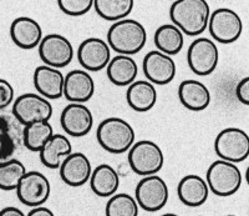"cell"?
Segmentation results:
<instances>
[{"label":"cell","instance_id":"32","mask_svg":"<svg viewBox=\"0 0 249 216\" xmlns=\"http://www.w3.org/2000/svg\"><path fill=\"white\" fill-rule=\"evenodd\" d=\"M57 5L69 17H82L93 8V0H59Z\"/></svg>","mask_w":249,"mask_h":216},{"label":"cell","instance_id":"21","mask_svg":"<svg viewBox=\"0 0 249 216\" xmlns=\"http://www.w3.org/2000/svg\"><path fill=\"white\" fill-rule=\"evenodd\" d=\"M177 194L183 205L190 208H199L208 200L210 189L203 177L191 174L179 180Z\"/></svg>","mask_w":249,"mask_h":216},{"label":"cell","instance_id":"10","mask_svg":"<svg viewBox=\"0 0 249 216\" xmlns=\"http://www.w3.org/2000/svg\"><path fill=\"white\" fill-rule=\"evenodd\" d=\"M210 34L215 41L221 44L234 43L243 32L241 17L228 8H219L211 13L208 21Z\"/></svg>","mask_w":249,"mask_h":216},{"label":"cell","instance_id":"14","mask_svg":"<svg viewBox=\"0 0 249 216\" xmlns=\"http://www.w3.org/2000/svg\"><path fill=\"white\" fill-rule=\"evenodd\" d=\"M77 59L85 71L102 70L111 60V49L105 40L100 38H88L77 49Z\"/></svg>","mask_w":249,"mask_h":216},{"label":"cell","instance_id":"31","mask_svg":"<svg viewBox=\"0 0 249 216\" xmlns=\"http://www.w3.org/2000/svg\"><path fill=\"white\" fill-rule=\"evenodd\" d=\"M140 208L135 197L126 193L115 194L108 199L106 216H139Z\"/></svg>","mask_w":249,"mask_h":216},{"label":"cell","instance_id":"38","mask_svg":"<svg viewBox=\"0 0 249 216\" xmlns=\"http://www.w3.org/2000/svg\"><path fill=\"white\" fill-rule=\"evenodd\" d=\"M224 216H237V215H224Z\"/></svg>","mask_w":249,"mask_h":216},{"label":"cell","instance_id":"24","mask_svg":"<svg viewBox=\"0 0 249 216\" xmlns=\"http://www.w3.org/2000/svg\"><path fill=\"white\" fill-rule=\"evenodd\" d=\"M90 188L100 197H111L120 188V174L108 164H101L92 170Z\"/></svg>","mask_w":249,"mask_h":216},{"label":"cell","instance_id":"3","mask_svg":"<svg viewBox=\"0 0 249 216\" xmlns=\"http://www.w3.org/2000/svg\"><path fill=\"white\" fill-rule=\"evenodd\" d=\"M96 139L104 150L120 155L130 150L135 144L136 134L132 125L124 119L107 118L97 126Z\"/></svg>","mask_w":249,"mask_h":216},{"label":"cell","instance_id":"19","mask_svg":"<svg viewBox=\"0 0 249 216\" xmlns=\"http://www.w3.org/2000/svg\"><path fill=\"white\" fill-rule=\"evenodd\" d=\"M65 75L59 69L40 65L35 69L33 81L39 95L48 100H56L64 97Z\"/></svg>","mask_w":249,"mask_h":216},{"label":"cell","instance_id":"20","mask_svg":"<svg viewBox=\"0 0 249 216\" xmlns=\"http://www.w3.org/2000/svg\"><path fill=\"white\" fill-rule=\"evenodd\" d=\"M10 38L18 48L30 50L39 46L43 40V29L33 18L20 17L10 25Z\"/></svg>","mask_w":249,"mask_h":216},{"label":"cell","instance_id":"23","mask_svg":"<svg viewBox=\"0 0 249 216\" xmlns=\"http://www.w3.org/2000/svg\"><path fill=\"white\" fill-rule=\"evenodd\" d=\"M126 101L132 110L137 113L150 111L157 102V90L147 80H137L128 85Z\"/></svg>","mask_w":249,"mask_h":216},{"label":"cell","instance_id":"8","mask_svg":"<svg viewBox=\"0 0 249 216\" xmlns=\"http://www.w3.org/2000/svg\"><path fill=\"white\" fill-rule=\"evenodd\" d=\"M170 197V189L159 175L144 177L135 190V200L139 208L148 213H156L166 206Z\"/></svg>","mask_w":249,"mask_h":216},{"label":"cell","instance_id":"11","mask_svg":"<svg viewBox=\"0 0 249 216\" xmlns=\"http://www.w3.org/2000/svg\"><path fill=\"white\" fill-rule=\"evenodd\" d=\"M50 181L40 171H26L17 188L20 202L33 209L43 206L50 197Z\"/></svg>","mask_w":249,"mask_h":216},{"label":"cell","instance_id":"5","mask_svg":"<svg viewBox=\"0 0 249 216\" xmlns=\"http://www.w3.org/2000/svg\"><path fill=\"white\" fill-rule=\"evenodd\" d=\"M128 165L141 177L157 175L164 164V155L160 145L151 140L135 142L128 150Z\"/></svg>","mask_w":249,"mask_h":216},{"label":"cell","instance_id":"39","mask_svg":"<svg viewBox=\"0 0 249 216\" xmlns=\"http://www.w3.org/2000/svg\"><path fill=\"white\" fill-rule=\"evenodd\" d=\"M199 216H203V215H199Z\"/></svg>","mask_w":249,"mask_h":216},{"label":"cell","instance_id":"1","mask_svg":"<svg viewBox=\"0 0 249 216\" xmlns=\"http://www.w3.org/2000/svg\"><path fill=\"white\" fill-rule=\"evenodd\" d=\"M210 17L211 8L206 0H177L170 8L172 24L188 37L203 34L208 28Z\"/></svg>","mask_w":249,"mask_h":216},{"label":"cell","instance_id":"7","mask_svg":"<svg viewBox=\"0 0 249 216\" xmlns=\"http://www.w3.org/2000/svg\"><path fill=\"white\" fill-rule=\"evenodd\" d=\"M214 151L224 161L242 162L249 155V137L242 129L227 128L218 134L214 140Z\"/></svg>","mask_w":249,"mask_h":216},{"label":"cell","instance_id":"18","mask_svg":"<svg viewBox=\"0 0 249 216\" xmlns=\"http://www.w3.org/2000/svg\"><path fill=\"white\" fill-rule=\"evenodd\" d=\"M95 93V81L85 70H71L64 80V97L75 104H85Z\"/></svg>","mask_w":249,"mask_h":216},{"label":"cell","instance_id":"27","mask_svg":"<svg viewBox=\"0 0 249 216\" xmlns=\"http://www.w3.org/2000/svg\"><path fill=\"white\" fill-rule=\"evenodd\" d=\"M153 41L157 50L168 57L177 55L184 45V35L173 24H163L155 32Z\"/></svg>","mask_w":249,"mask_h":216},{"label":"cell","instance_id":"6","mask_svg":"<svg viewBox=\"0 0 249 216\" xmlns=\"http://www.w3.org/2000/svg\"><path fill=\"white\" fill-rule=\"evenodd\" d=\"M54 109L50 100L39 94H23L13 101L12 114L23 126L50 121Z\"/></svg>","mask_w":249,"mask_h":216},{"label":"cell","instance_id":"16","mask_svg":"<svg viewBox=\"0 0 249 216\" xmlns=\"http://www.w3.org/2000/svg\"><path fill=\"white\" fill-rule=\"evenodd\" d=\"M23 129L13 114L0 111V162L13 159L23 145Z\"/></svg>","mask_w":249,"mask_h":216},{"label":"cell","instance_id":"28","mask_svg":"<svg viewBox=\"0 0 249 216\" xmlns=\"http://www.w3.org/2000/svg\"><path fill=\"white\" fill-rule=\"evenodd\" d=\"M133 0H95L93 8L97 15L107 21H120L131 14L133 10Z\"/></svg>","mask_w":249,"mask_h":216},{"label":"cell","instance_id":"13","mask_svg":"<svg viewBox=\"0 0 249 216\" xmlns=\"http://www.w3.org/2000/svg\"><path fill=\"white\" fill-rule=\"evenodd\" d=\"M144 77L153 85H167L175 79L177 68L172 57L162 54L159 50L148 51L142 63Z\"/></svg>","mask_w":249,"mask_h":216},{"label":"cell","instance_id":"2","mask_svg":"<svg viewBox=\"0 0 249 216\" xmlns=\"http://www.w3.org/2000/svg\"><path fill=\"white\" fill-rule=\"evenodd\" d=\"M106 43L119 55L131 57L140 53L146 45L147 32L140 21L126 18L110 26Z\"/></svg>","mask_w":249,"mask_h":216},{"label":"cell","instance_id":"30","mask_svg":"<svg viewBox=\"0 0 249 216\" xmlns=\"http://www.w3.org/2000/svg\"><path fill=\"white\" fill-rule=\"evenodd\" d=\"M26 174V168L18 159H10L0 162V190H17L20 180Z\"/></svg>","mask_w":249,"mask_h":216},{"label":"cell","instance_id":"4","mask_svg":"<svg viewBox=\"0 0 249 216\" xmlns=\"http://www.w3.org/2000/svg\"><path fill=\"white\" fill-rule=\"evenodd\" d=\"M243 177L235 164L217 160L210 165L206 174V182L210 191L221 197L232 196L242 186Z\"/></svg>","mask_w":249,"mask_h":216},{"label":"cell","instance_id":"37","mask_svg":"<svg viewBox=\"0 0 249 216\" xmlns=\"http://www.w3.org/2000/svg\"><path fill=\"white\" fill-rule=\"evenodd\" d=\"M161 216H179V215H177V214L168 213V214H163V215H161Z\"/></svg>","mask_w":249,"mask_h":216},{"label":"cell","instance_id":"29","mask_svg":"<svg viewBox=\"0 0 249 216\" xmlns=\"http://www.w3.org/2000/svg\"><path fill=\"white\" fill-rule=\"evenodd\" d=\"M54 135V129L50 121L35 122L31 125L24 126L23 145L33 153H40L50 137Z\"/></svg>","mask_w":249,"mask_h":216},{"label":"cell","instance_id":"25","mask_svg":"<svg viewBox=\"0 0 249 216\" xmlns=\"http://www.w3.org/2000/svg\"><path fill=\"white\" fill-rule=\"evenodd\" d=\"M107 78L113 85L128 86L136 81L139 74V65L132 57L116 55L111 58L110 63L106 66Z\"/></svg>","mask_w":249,"mask_h":216},{"label":"cell","instance_id":"9","mask_svg":"<svg viewBox=\"0 0 249 216\" xmlns=\"http://www.w3.org/2000/svg\"><path fill=\"white\" fill-rule=\"evenodd\" d=\"M187 61L196 75H211L219 63V49L213 40L208 38H198L192 41L188 48Z\"/></svg>","mask_w":249,"mask_h":216},{"label":"cell","instance_id":"35","mask_svg":"<svg viewBox=\"0 0 249 216\" xmlns=\"http://www.w3.org/2000/svg\"><path fill=\"white\" fill-rule=\"evenodd\" d=\"M26 216H55V214L45 206H39L30 210V213L26 214Z\"/></svg>","mask_w":249,"mask_h":216},{"label":"cell","instance_id":"12","mask_svg":"<svg viewBox=\"0 0 249 216\" xmlns=\"http://www.w3.org/2000/svg\"><path fill=\"white\" fill-rule=\"evenodd\" d=\"M39 57L44 65L61 69L68 66L74 58V46L64 35L49 34L39 44Z\"/></svg>","mask_w":249,"mask_h":216},{"label":"cell","instance_id":"34","mask_svg":"<svg viewBox=\"0 0 249 216\" xmlns=\"http://www.w3.org/2000/svg\"><path fill=\"white\" fill-rule=\"evenodd\" d=\"M235 95H237L238 100L243 104V105H248L249 104V78L246 77L238 83L237 88H235Z\"/></svg>","mask_w":249,"mask_h":216},{"label":"cell","instance_id":"17","mask_svg":"<svg viewBox=\"0 0 249 216\" xmlns=\"http://www.w3.org/2000/svg\"><path fill=\"white\" fill-rule=\"evenodd\" d=\"M60 177L71 188H79L90 180L91 161L85 154L71 153L60 165Z\"/></svg>","mask_w":249,"mask_h":216},{"label":"cell","instance_id":"36","mask_svg":"<svg viewBox=\"0 0 249 216\" xmlns=\"http://www.w3.org/2000/svg\"><path fill=\"white\" fill-rule=\"evenodd\" d=\"M0 216H26L19 208L15 206H6L0 210Z\"/></svg>","mask_w":249,"mask_h":216},{"label":"cell","instance_id":"22","mask_svg":"<svg viewBox=\"0 0 249 216\" xmlns=\"http://www.w3.org/2000/svg\"><path fill=\"white\" fill-rule=\"evenodd\" d=\"M182 105L191 111H202L211 104V91L203 83L195 79L183 80L178 86Z\"/></svg>","mask_w":249,"mask_h":216},{"label":"cell","instance_id":"15","mask_svg":"<svg viewBox=\"0 0 249 216\" xmlns=\"http://www.w3.org/2000/svg\"><path fill=\"white\" fill-rule=\"evenodd\" d=\"M60 124L68 135L81 137L88 135L93 125V115L85 104L70 102L60 115Z\"/></svg>","mask_w":249,"mask_h":216},{"label":"cell","instance_id":"26","mask_svg":"<svg viewBox=\"0 0 249 216\" xmlns=\"http://www.w3.org/2000/svg\"><path fill=\"white\" fill-rule=\"evenodd\" d=\"M72 153V146L66 135L54 134L40 150V161L49 169H59L61 162Z\"/></svg>","mask_w":249,"mask_h":216},{"label":"cell","instance_id":"33","mask_svg":"<svg viewBox=\"0 0 249 216\" xmlns=\"http://www.w3.org/2000/svg\"><path fill=\"white\" fill-rule=\"evenodd\" d=\"M14 88L8 80L0 78V111L12 105L14 101Z\"/></svg>","mask_w":249,"mask_h":216}]
</instances>
